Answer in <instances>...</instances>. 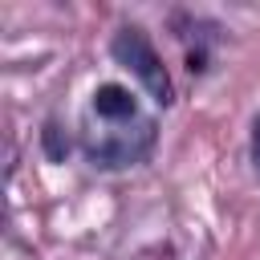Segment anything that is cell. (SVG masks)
Wrapping results in <instances>:
<instances>
[{"mask_svg":"<svg viewBox=\"0 0 260 260\" xmlns=\"http://www.w3.org/2000/svg\"><path fill=\"white\" fill-rule=\"evenodd\" d=\"M154 118H134V122H89L81 130V150L93 167L122 171L146 162L154 150Z\"/></svg>","mask_w":260,"mask_h":260,"instance_id":"obj_1","label":"cell"},{"mask_svg":"<svg viewBox=\"0 0 260 260\" xmlns=\"http://www.w3.org/2000/svg\"><path fill=\"white\" fill-rule=\"evenodd\" d=\"M252 167H256V175H260V118L252 122Z\"/></svg>","mask_w":260,"mask_h":260,"instance_id":"obj_5","label":"cell"},{"mask_svg":"<svg viewBox=\"0 0 260 260\" xmlns=\"http://www.w3.org/2000/svg\"><path fill=\"white\" fill-rule=\"evenodd\" d=\"M41 146H45V154H49L53 162H65V154H69V134L61 130V122H45Z\"/></svg>","mask_w":260,"mask_h":260,"instance_id":"obj_4","label":"cell"},{"mask_svg":"<svg viewBox=\"0 0 260 260\" xmlns=\"http://www.w3.org/2000/svg\"><path fill=\"white\" fill-rule=\"evenodd\" d=\"M110 53L142 81V89H146L158 106H171V102H175L171 73H167L162 57H158V49L150 45V37H146L142 24H122V28L114 32V41H110Z\"/></svg>","mask_w":260,"mask_h":260,"instance_id":"obj_2","label":"cell"},{"mask_svg":"<svg viewBox=\"0 0 260 260\" xmlns=\"http://www.w3.org/2000/svg\"><path fill=\"white\" fill-rule=\"evenodd\" d=\"M89 118H98V122H134L142 114H138V102H134V93L126 85L102 81L93 89V98H89Z\"/></svg>","mask_w":260,"mask_h":260,"instance_id":"obj_3","label":"cell"}]
</instances>
